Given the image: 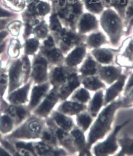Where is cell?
<instances>
[{
    "mask_svg": "<svg viewBox=\"0 0 133 156\" xmlns=\"http://www.w3.org/2000/svg\"><path fill=\"white\" fill-rule=\"evenodd\" d=\"M91 99L90 94L86 88L79 87L71 95L70 100L72 101L79 104H86Z\"/></svg>",
    "mask_w": 133,
    "mask_h": 156,
    "instance_id": "cell-39",
    "label": "cell"
},
{
    "mask_svg": "<svg viewBox=\"0 0 133 156\" xmlns=\"http://www.w3.org/2000/svg\"><path fill=\"white\" fill-rule=\"evenodd\" d=\"M40 45V40L34 37L26 39L23 44V55L28 56L35 55L39 51Z\"/></svg>",
    "mask_w": 133,
    "mask_h": 156,
    "instance_id": "cell-36",
    "label": "cell"
},
{
    "mask_svg": "<svg viewBox=\"0 0 133 156\" xmlns=\"http://www.w3.org/2000/svg\"><path fill=\"white\" fill-rule=\"evenodd\" d=\"M119 51H122V53L117 55L115 61L118 65L128 67V62L133 61V38H128Z\"/></svg>",
    "mask_w": 133,
    "mask_h": 156,
    "instance_id": "cell-25",
    "label": "cell"
},
{
    "mask_svg": "<svg viewBox=\"0 0 133 156\" xmlns=\"http://www.w3.org/2000/svg\"><path fill=\"white\" fill-rule=\"evenodd\" d=\"M77 67L71 68L65 64L49 66L48 81L51 87H60L72 74L77 72Z\"/></svg>",
    "mask_w": 133,
    "mask_h": 156,
    "instance_id": "cell-8",
    "label": "cell"
},
{
    "mask_svg": "<svg viewBox=\"0 0 133 156\" xmlns=\"http://www.w3.org/2000/svg\"><path fill=\"white\" fill-rule=\"evenodd\" d=\"M51 88V86L49 81L40 84H34L27 104L32 113L39 105Z\"/></svg>",
    "mask_w": 133,
    "mask_h": 156,
    "instance_id": "cell-14",
    "label": "cell"
},
{
    "mask_svg": "<svg viewBox=\"0 0 133 156\" xmlns=\"http://www.w3.org/2000/svg\"><path fill=\"white\" fill-rule=\"evenodd\" d=\"M32 146L35 156H66L69 154L63 147H53L41 141H32Z\"/></svg>",
    "mask_w": 133,
    "mask_h": 156,
    "instance_id": "cell-18",
    "label": "cell"
},
{
    "mask_svg": "<svg viewBox=\"0 0 133 156\" xmlns=\"http://www.w3.org/2000/svg\"><path fill=\"white\" fill-rule=\"evenodd\" d=\"M22 48V44L18 38H12L10 40L7 49V55L10 60H14L19 58Z\"/></svg>",
    "mask_w": 133,
    "mask_h": 156,
    "instance_id": "cell-38",
    "label": "cell"
},
{
    "mask_svg": "<svg viewBox=\"0 0 133 156\" xmlns=\"http://www.w3.org/2000/svg\"><path fill=\"white\" fill-rule=\"evenodd\" d=\"M45 119L46 125L54 133L59 145L66 151L69 154H74L76 153L77 151L70 132L58 127L49 117Z\"/></svg>",
    "mask_w": 133,
    "mask_h": 156,
    "instance_id": "cell-10",
    "label": "cell"
},
{
    "mask_svg": "<svg viewBox=\"0 0 133 156\" xmlns=\"http://www.w3.org/2000/svg\"><path fill=\"white\" fill-rule=\"evenodd\" d=\"M45 1H46V0H45ZM46 1H51V0H46Z\"/></svg>",
    "mask_w": 133,
    "mask_h": 156,
    "instance_id": "cell-60",
    "label": "cell"
},
{
    "mask_svg": "<svg viewBox=\"0 0 133 156\" xmlns=\"http://www.w3.org/2000/svg\"><path fill=\"white\" fill-rule=\"evenodd\" d=\"M133 90V73L128 78V81L124 87V96L128 94L130 92Z\"/></svg>",
    "mask_w": 133,
    "mask_h": 156,
    "instance_id": "cell-50",
    "label": "cell"
},
{
    "mask_svg": "<svg viewBox=\"0 0 133 156\" xmlns=\"http://www.w3.org/2000/svg\"><path fill=\"white\" fill-rule=\"evenodd\" d=\"M84 8L88 12L95 15H100L107 8H110L109 0H81Z\"/></svg>",
    "mask_w": 133,
    "mask_h": 156,
    "instance_id": "cell-30",
    "label": "cell"
},
{
    "mask_svg": "<svg viewBox=\"0 0 133 156\" xmlns=\"http://www.w3.org/2000/svg\"><path fill=\"white\" fill-rule=\"evenodd\" d=\"M104 93L102 89L96 91L93 97L91 98L87 106V112L93 118H96L100 112L102 106L103 105Z\"/></svg>",
    "mask_w": 133,
    "mask_h": 156,
    "instance_id": "cell-31",
    "label": "cell"
},
{
    "mask_svg": "<svg viewBox=\"0 0 133 156\" xmlns=\"http://www.w3.org/2000/svg\"><path fill=\"white\" fill-rule=\"evenodd\" d=\"M4 69L3 67H2V61L0 60V73L1 72L2 70V69Z\"/></svg>",
    "mask_w": 133,
    "mask_h": 156,
    "instance_id": "cell-58",
    "label": "cell"
},
{
    "mask_svg": "<svg viewBox=\"0 0 133 156\" xmlns=\"http://www.w3.org/2000/svg\"><path fill=\"white\" fill-rule=\"evenodd\" d=\"M93 117L86 110L83 111L76 115V122L77 126L83 132L87 131L90 128L93 122Z\"/></svg>",
    "mask_w": 133,
    "mask_h": 156,
    "instance_id": "cell-37",
    "label": "cell"
},
{
    "mask_svg": "<svg viewBox=\"0 0 133 156\" xmlns=\"http://www.w3.org/2000/svg\"><path fill=\"white\" fill-rule=\"evenodd\" d=\"M51 14V16L49 17V23L48 24L49 33L53 37L55 43L57 44L60 34L62 31L64 26L61 23L57 14L55 13Z\"/></svg>",
    "mask_w": 133,
    "mask_h": 156,
    "instance_id": "cell-34",
    "label": "cell"
},
{
    "mask_svg": "<svg viewBox=\"0 0 133 156\" xmlns=\"http://www.w3.org/2000/svg\"><path fill=\"white\" fill-rule=\"evenodd\" d=\"M87 106L86 104H79L72 100L61 101L57 110L64 115L72 116L77 115L83 111L87 110Z\"/></svg>",
    "mask_w": 133,
    "mask_h": 156,
    "instance_id": "cell-27",
    "label": "cell"
},
{
    "mask_svg": "<svg viewBox=\"0 0 133 156\" xmlns=\"http://www.w3.org/2000/svg\"><path fill=\"white\" fill-rule=\"evenodd\" d=\"M4 68L0 73V96L4 97L8 90L9 85V78L7 70Z\"/></svg>",
    "mask_w": 133,
    "mask_h": 156,
    "instance_id": "cell-48",
    "label": "cell"
},
{
    "mask_svg": "<svg viewBox=\"0 0 133 156\" xmlns=\"http://www.w3.org/2000/svg\"><path fill=\"white\" fill-rule=\"evenodd\" d=\"M122 69L120 66H115L113 65H101L97 76L105 83L111 85L119 78L122 74Z\"/></svg>",
    "mask_w": 133,
    "mask_h": 156,
    "instance_id": "cell-19",
    "label": "cell"
},
{
    "mask_svg": "<svg viewBox=\"0 0 133 156\" xmlns=\"http://www.w3.org/2000/svg\"><path fill=\"white\" fill-rule=\"evenodd\" d=\"M4 113L9 115L14 119L16 128L22 124L32 114L27 104L17 105L9 104Z\"/></svg>",
    "mask_w": 133,
    "mask_h": 156,
    "instance_id": "cell-21",
    "label": "cell"
},
{
    "mask_svg": "<svg viewBox=\"0 0 133 156\" xmlns=\"http://www.w3.org/2000/svg\"><path fill=\"white\" fill-rule=\"evenodd\" d=\"M43 41L40 45V48L45 49H49L57 46L55 40L53 37L49 33L47 37L42 40Z\"/></svg>",
    "mask_w": 133,
    "mask_h": 156,
    "instance_id": "cell-49",
    "label": "cell"
},
{
    "mask_svg": "<svg viewBox=\"0 0 133 156\" xmlns=\"http://www.w3.org/2000/svg\"><path fill=\"white\" fill-rule=\"evenodd\" d=\"M9 104V102L4 99V97L0 96V114L4 112Z\"/></svg>",
    "mask_w": 133,
    "mask_h": 156,
    "instance_id": "cell-53",
    "label": "cell"
},
{
    "mask_svg": "<svg viewBox=\"0 0 133 156\" xmlns=\"http://www.w3.org/2000/svg\"><path fill=\"white\" fill-rule=\"evenodd\" d=\"M100 22L96 15L90 12H83L78 20L77 24L76 31L77 32L86 35L99 29Z\"/></svg>",
    "mask_w": 133,
    "mask_h": 156,
    "instance_id": "cell-13",
    "label": "cell"
},
{
    "mask_svg": "<svg viewBox=\"0 0 133 156\" xmlns=\"http://www.w3.org/2000/svg\"><path fill=\"white\" fill-rule=\"evenodd\" d=\"M81 84L83 87L88 90L96 92L99 90L103 89L106 85L97 75L87 76L82 78Z\"/></svg>",
    "mask_w": 133,
    "mask_h": 156,
    "instance_id": "cell-33",
    "label": "cell"
},
{
    "mask_svg": "<svg viewBox=\"0 0 133 156\" xmlns=\"http://www.w3.org/2000/svg\"><path fill=\"white\" fill-rule=\"evenodd\" d=\"M86 37L87 35L80 34L75 30L64 27L56 45L65 56L74 47L85 42Z\"/></svg>",
    "mask_w": 133,
    "mask_h": 156,
    "instance_id": "cell-4",
    "label": "cell"
},
{
    "mask_svg": "<svg viewBox=\"0 0 133 156\" xmlns=\"http://www.w3.org/2000/svg\"><path fill=\"white\" fill-rule=\"evenodd\" d=\"M7 73L9 78L8 93L21 87L23 84V73L21 58L12 60L9 62Z\"/></svg>",
    "mask_w": 133,
    "mask_h": 156,
    "instance_id": "cell-11",
    "label": "cell"
},
{
    "mask_svg": "<svg viewBox=\"0 0 133 156\" xmlns=\"http://www.w3.org/2000/svg\"><path fill=\"white\" fill-rule=\"evenodd\" d=\"M129 0H109L110 8H112L124 20L125 12Z\"/></svg>",
    "mask_w": 133,
    "mask_h": 156,
    "instance_id": "cell-43",
    "label": "cell"
},
{
    "mask_svg": "<svg viewBox=\"0 0 133 156\" xmlns=\"http://www.w3.org/2000/svg\"><path fill=\"white\" fill-rule=\"evenodd\" d=\"M26 10L29 13L41 19L51 13V5L45 0H26Z\"/></svg>",
    "mask_w": 133,
    "mask_h": 156,
    "instance_id": "cell-22",
    "label": "cell"
},
{
    "mask_svg": "<svg viewBox=\"0 0 133 156\" xmlns=\"http://www.w3.org/2000/svg\"><path fill=\"white\" fill-rule=\"evenodd\" d=\"M0 156H11L9 153L8 151L1 144H0Z\"/></svg>",
    "mask_w": 133,
    "mask_h": 156,
    "instance_id": "cell-55",
    "label": "cell"
},
{
    "mask_svg": "<svg viewBox=\"0 0 133 156\" xmlns=\"http://www.w3.org/2000/svg\"><path fill=\"white\" fill-rule=\"evenodd\" d=\"M49 34V25L44 20H41L33 30V37L39 40H43Z\"/></svg>",
    "mask_w": 133,
    "mask_h": 156,
    "instance_id": "cell-41",
    "label": "cell"
},
{
    "mask_svg": "<svg viewBox=\"0 0 133 156\" xmlns=\"http://www.w3.org/2000/svg\"><path fill=\"white\" fill-rule=\"evenodd\" d=\"M129 121H126L121 125H117L109 136L103 142L96 144L93 149V154L96 156H109L114 154L118 151L119 144L117 135L119 131L128 124Z\"/></svg>",
    "mask_w": 133,
    "mask_h": 156,
    "instance_id": "cell-5",
    "label": "cell"
},
{
    "mask_svg": "<svg viewBox=\"0 0 133 156\" xmlns=\"http://www.w3.org/2000/svg\"><path fill=\"white\" fill-rule=\"evenodd\" d=\"M70 134L77 153H78V154L79 156H91L90 149L87 147V140L82 130L77 126H74L70 130Z\"/></svg>",
    "mask_w": 133,
    "mask_h": 156,
    "instance_id": "cell-17",
    "label": "cell"
},
{
    "mask_svg": "<svg viewBox=\"0 0 133 156\" xmlns=\"http://www.w3.org/2000/svg\"><path fill=\"white\" fill-rule=\"evenodd\" d=\"M13 17H1L0 18V32L5 30L7 25L14 19Z\"/></svg>",
    "mask_w": 133,
    "mask_h": 156,
    "instance_id": "cell-51",
    "label": "cell"
},
{
    "mask_svg": "<svg viewBox=\"0 0 133 156\" xmlns=\"http://www.w3.org/2000/svg\"><path fill=\"white\" fill-rule=\"evenodd\" d=\"M119 51V49L115 50L100 47L92 49L90 53L100 64L107 65H113Z\"/></svg>",
    "mask_w": 133,
    "mask_h": 156,
    "instance_id": "cell-20",
    "label": "cell"
},
{
    "mask_svg": "<svg viewBox=\"0 0 133 156\" xmlns=\"http://www.w3.org/2000/svg\"><path fill=\"white\" fill-rule=\"evenodd\" d=\"M100 66L101 64L94 59L90 53H87L82 62V64L78 70V73L82 78L97 75Z\"/></svg>",
    "mask_w": 133,
    "mask_h": 156,
    "instance_id": "cell-26",
    "label": "cell"
},
{
    "mask_svg": "<svg viewBox=\"0 0 133 156\" xmlns=\"http://www.w3.org/2000/svg\"><path fill=\"white\" fill-rule=\"evenodd\" d=\"M49 117L58 127L67 132H70L75 126L73 120L70 116L64 115L57 110H53Z\"/></svg>",
    "mask_w": 133,
    "mask_h": 156,
    "instance_id": "cell-28",
    "label": "cell"
},
{
    "mask_svg": "<svg viewBox=\"0 0 133 156\" xmlns=\"http://www.w3.org/2000/svg\"><path fill=\"white\" fill-rule=\"evenodd\" d=\"M87 48L85 42L74 47L65 57L64 64L71 68H76L82 63L87 55Z\"/></svg>",
    "mask_w": 133,
    "mask_h": 156,
    "instance_id": "cell-16",
    "label": "cell"
},
{
    "mask_svg": "<svg viewBox=\"0 0 133 156\" xmlns=\"http://www.w3.org/2000/svg\"><path fill=\"white\" fill-rule=\"evenodd\" d=\"M14 16H16V15L14 14V13L0 6V18H1V17H13Z\"/></svg>",
    "mask_w": 133,
    "mask_h": 156,
    "instance_id": "cell-52",
    "label": "cell"
},
{
    "mask_svg": "<svg viewBox=\"0 0 133 156\" xmlns=\"http://www.w3.org/2000/svg\"><path fill=\"white\" fill-rule=\"evenodd\" d=\"M9 139L13 144L17 156H35L33 149L32 141H28L17 139Z\"/></svg>",
    "mask_w": 133,
    "mask_h": 156,
    "instance_id": "cell-32",
    "label": "cell"
},
{
    "mask_svg": "<svg viewBox=\"0 0 133 156\" xmlns=\"http://www.w3.org/2000/svg\"><path fill=\"white\" fill-rule=\"evenodd\" d=\"M5 7L14 12H21L26 7V0H2Z\"/></svg>",
    "mask_w": 133,
    "mask_h": 156,
    "instance_id": "cell-45",
    "label": "cell"
},
{
    "mask_svg": "<svg viewBox=\"0 0 133 156\" xmlns=\"http://www.w3.org/2000/svg\"><path fill=\"white\" fill-rule=\"evenodd\" d=\"M107 43L108 41L105 34L99 29L90 33L87 36L85 41L87 49L91 50L100 48Z\"/></svg>",
    "mask_w": 133,
    "mask_h": 156,
    "instance_id": "cell-29",
    "label": "cell"
},
{
    "mask_svg": "<svg viewBox=\"0 0 133 156\" xmlns=\"http://www.w3.org/2000/svg\"><path fill=\"white\" fill-rule=\"evenodd\" d=\"M15 128V121L11 116L5 113L0 114V133L5 136L11 133Z\"/></svg>",
    "mask_w": 133,
    "mask_h": 156,
    "instance_id": "cell-35",
    "label": "cell"
},
{
    "mask_svg": "<svg viewBox=\"0 0 133 156\" xmlns=\"http://www.w3.org/2000/svg\"><path fill=\"white\" fill-rule=\"evenodd\" d=\"M121 107H122V100H114L106 105L97 115L96 119L90 126L86 139L89 148L91 149L93 145L105 137L110 132L115 113Z\"/></svg>",
    "mask_w": 133,
    "mask_h": 156,
    "instance_id": "cell-1",
    "label": "cell"
},
{
    "mask_svg": "<svg viewBox=\"0 0 133 156\" xmlns=\"http://www.w3.org/2000/svg\"><path fill=\"white\" fill-rule=\"evenodd\" d=\"M20 58L21 62V69L23 73V83H25L30 79L32 62L28 55H23Z\"/></svg>",
    "mask_w": 133,
    "mask_h": 156,
    "instance_id": "cell-44",
    "label": "cell"
},
{
    "mask_svg": "<svg viewBox=\"0 0 133 156\" xmlns=\"http://www.w3.org/2000/svg\"><path fill=\"white\" fill-rule=\"evenodd\" d=\"M8 40H5V41L0 44V55H1L7 47Z\"/></svg>",
    "mask_w": 133,
    "mask_h": 156,
    "instance_id": "cell-56",
    "label": "cell"
},
{
    "mask_svg": "<svg viewBox=\"0 0 133 156\" xmlns=\"http://www.w3.org/2000/svg\"><path fill=\"white\" fill-rule=\"evenodd\" d=\"M23 23L19 20H13L6 27V30L12 36L19 37L20 35Z\"/></svg>",
    "mask_w": 133,
    "mask_h": 156,
    "instance_id": "cell-46",
    "label": "cell"
},
{
    "mask_svg": "<svg viewBox=\"0 0 133 156\" xmlns=\"http://www.w3.org/2000/svg\"><path fill=\"white\" fill-rule=\"evenodd\" d=\"M9 34V33L8 32L7 30H4L0 32V44L5 41Z\"/></svg>",
    "mask_w": 133,
    "mask_h": 156,
    "instance_id": "cell-54",
    "label": "cell"
},
{
    "mask_svg": "<svg viewBox=\"0 0 133 156\" xmlns=\"http://www.w3.org/2000/svg\"><path fill=\"white\" fill-rule=\"evenodd\" d=\"M38 52L46 58L49 66L64 64L65 56L58 46L49 49H45L40 47Z\"/></svg>",
    "mask_w": 133,
    "mask_h": 156,
    "instance_id": "cell-24",
    "label": "cell"
},
{
    "mask_svg": "<svg viewBox=\"0 0 133 156\" xmlns=\"http://www.w3.org/2000/svg\"><path fill=\"white\" fill-rule=\"evenodd\" d=\"M82 77L78 72L72 74L67 81L58 89L60 101L66 100L81 85Z\"/></svg>",
    "mask_w": 133,
    "mask_h": 156,
    "instance_id": "cell-15",
    "label": "cell"
},
{
    "mask_svg": "<svg viewBox=\"0 0 133 156\" xmlns=\"http://www.w3.org/2000/svg\"><path fill=\"white\" fill-rule=\"evenodd\" d=\"M45 125V119L32 114L11 133L4 137L25 141L37 140L40 139L42 131Z\"/></svg>",
    "mask_w": 133,
    "mask_h": 156,
    "instance_id": "cell-3",
    "label": "cell"
},
{
    "mask_svg": "<svg viewBox=\"0 0 133 156\" xmlns=\"http://www.w3.org/2000/svg\"><path fill=\"white\" fill-rule=\"evenodd\" d=\"M32 79L29 81L8 93L6 97V101L12 105H26L29 100V94L33 84Z\"/></svg>",
    "mask_w": 133,
    "mask_h": 156,
    "instance_id": "cell-12",
    "label": "cell"
},
{
    "mask_svg": "<svg viewBox=\"0 0 133 156\" xmlns=\"http://www.w3.org/2000/svg\"><path fill=\"white\" fill-rule=\"evenodd\" d=\"M51 13H55L59 15L66 8L69 3L67 0H51Z\"/></svg>",
    "mask_w": 133,
    "mask_h": 156,
    "instance_id": "cell-47",
    "label": "cell"
},
{
    "mask_svg": "<svg viewBox=\"0 0 133 156\" xmlns=\"http://www.w3.org/2000/svg\"><path fill=\"white\" fill-rule=\"evenodd\" d=\"M4 137V136L1 134V133H0V141H1V140L2 139V138Z\"/></svg>",
    "mask_w": 133,
    "mask_h": 156,
    "instance_id": "cell-59",
    "label": "cell"
},
{
    "mask_svg": "<svg viewBox=\"0 0 133 156\" xmlns=\"http://www.w3.org/2000/svg\"><path fill=\"white\" fill-rule=\"evenodd\" d=\"M58 89L51 87L39 105L33 111L32 114L43 119L47 118L56 104L60 101Z\"/></svg>",
    "mask_w": 133,
    "mask_h": 156,
    "instance_id": "cell-9",
    "label": "cell"
},
{
    "mask_svg": "<svg viewBox=\"0 0 133 156\" xmlns=\"http://www.w3.org/2000/svg\"><path fill=\"white\" fill-rule=\"evenodd\" d=\"M100 25L109 39L110 44L118 47L124 34V21L112 8H107L100 14Z\"/></svg>",
    "mask_w": 133,
    "mask_h": 156,
    "instance_id": "cell-2",
    "label": "cell"
},
{
    "mask_svg": "<svg viewBox=\"0 0 133 156\" xmlns=\"http://www.w3.org/2000/svg\"><path fill=\"white\" fill-rule=\"evenodd\" d=\"M42 142L53 147H60L58 142L53 130L47 125H45L42 131L39 139Z\"/></svg>",
    "mask_w": 133,
    "mask_h": 156,
    "instance_id": "cell-40",
    "label": "cell"
},
{
    "mask_svg": "<svg viewBox=\"0 0 133 156\" xmlns=\"http://www.w3.org/2000/svg\"><path fill=\"white\" fill-rule=\"evenodd\" d=\"M126 79V76L122 74L115 82L110 85V87L106 90L105 94H104L103 105L106 106L115 100L122 91L124 90Z\"/></svg>",
    "mask_w": 133,
    "mask_h": 156,
    "instance_id": "cell-23",
    "label": "cell"
},
{
    "mask_svg": "<svg viewBox=\"0 0 133 156\" xmlns=\"http://www.w3.org/2000/svg\"><path fill=\"white\" fill-rule=\"evenodd\" d=\"M119 146L121 147L118 156H131L133 155V139L128 137H123L118 139Z\"/></svg>",
    "mask_w": 133,
    "mask_h": 156,
    "instance_id": "cell-42",
    "label": "cell"
},
{
    "mask_svg": "<svg viewBox=\"0 0 133 156\" xmlns=\"http://www.w3.org/2000/svg\"><path fill=\"white\" fill-rule=\"evenodd\" d=\"M83 9L81 0L75 4H69L64 11L58 15L64 27L76 30L78 20L84 12Z\"/></svg>",
    "mask_w": 133,
    "mask_h": 156,
    "instance_id": "cell-6",
    "label": "cell"
},
{
    "mask_svg": "<svg viewBox=\"0 0 133 156\" xmlns=\"http://www.w3.org/2000/svg\"><path fill=\"white\" fill-rule=\"evenodd\" d=\"M67 1L69 4H75L80 0H67Z\"/></svg>",
    "mask_w": 133,
    "mask_h": 156,
    "instance_id": "cell-57",
    "label": "cell"
},
{
    "mask_svg": "<svg viewBox=\"0 0 133 156\" xmlns=\"http://www.w3.org/2000/svg\"><path fill=\"white\" fill-rule=\"evenodd\" d=\"M49 65L46 58L37 53L33 57L32 62L30 79L34 84H40L48 81Z\"/></svg>",
    "mask_w": 133,
    "mask_h": 156,
    "instance_id": "cell-7",
    "label": "cell"
}]
</instances>
